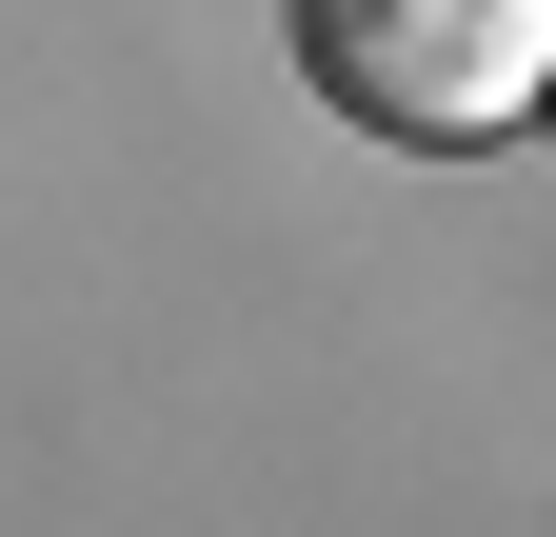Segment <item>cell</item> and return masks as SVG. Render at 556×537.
Segmentation results:
<instances>
[{
	"label": "cell",
	"instance_id": "2",
	"mask_svg": "<svg viewBox=\"0 0 556 537\" xmlns=\"http://www.w3.org/2000/svg\"><path fill=\"white\" fill-rule=\"evenodd\" d=\"M536 140H556V120H536Z\"/></svg>",
	"mask_w": 556,
	"mask_h": 537
},
{
	"label": "cell",
	"instance_id": "1",
	"mask_svg": "<svg viewBox=\"0 0 556 537\" xmlns=\"http://www.w3.org/2000/svg\"><path fill=\"white\" fill-rule=\"evenodd\" d=\"M278 40L397 160H477L556 120V0H278Z\"/></svg>",
	"mask_w": 556,
	"mask_h": 537
}]
</instances>
